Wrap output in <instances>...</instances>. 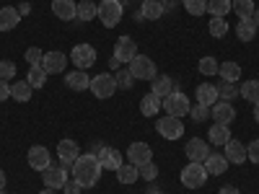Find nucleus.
<instances>
[{
    "label": "nucleus",
    "mask_w": 259,
    "mask_h": 194,
    "mask_svg": "<svg viewBox=\"0 0 259 194\" xmlns=\"http://www.w3.org/2000/svg\"><path fill=\"white\" fill-rule=\"evenodd\" d=\"M101 163H99V158L94 156V153H85V156H80L75 163H73V179L85 189V186H96L99 184V179H101Z\"/></svg>",
    "instance_id": "obj_1"
},
{
    "label": "nucleus",
    "mask_w": 259,
    "mask_h": 194,
    "mask_svg": "<svg viewBox=\"0 0 259 194\" xmlns=\"http://www.w3.org/2000/svg\"><path fill=\"white\" fill-rule=\"evenodd\" d=\"M161 109L168 114V117H187L189 109H192V104H189V96L182 93V91H174V93H168L163 101H161Z\"/></svg>",
    "instance_id": "obj_2"
},
{
    "label": "nucleus",
    "mask_w": 259,
    "mask_h": 194,
    "mask_svg": "<svg viewBox=\"0 0 259 194\" xmlns=\"http://www.w3.org/2000/svg\"><path fill=\"white\" fill-rule=\"evenodd\" d=\"M122 11H124V6L119 3V0H101L99 11H96V18L106 29H112V26H117L122 21Z\"/></svg>",
    "instance_id": "obj_3"
},
{
    "label": "nucleus",
    "mask_w": 259,
    "mask_h": 194,
    "mask_svg": "<svg viewBox=\"0 0 259 194\" xmlns=\"http://www.w3.org/2000/svg\"><path fill=\"white\" fill-rule=\"evenodd\" d=\"M130 73H133L135 80H153L158 70H156V62L150 60V57L138 55V57L130 60Z\"/></svg>",
    "instance_id": "obj_4"
},
{
    "label": "nucleus",
    "mask_w": 259,
    "mask_h": 194,
    "mask_svg": "<svg viewBox=\"0 0 259 194\" xmlns=\"http://www.w3.org/2000/svg\"><path fill=\"white\" fill-rule=\"evenodd\" d=\"M117 91V78L109 73H101L96 78H91V93L96 99H112Z\"/></svg>",
    "instance_id": "obj_5"
},
{
    "label": "nucleus",
    "mask_w": 259,
    "mask_h": 194,
    "mask_svg": "<svg viewBox=\"0 0 259 194\" xmlns=\"http://www.w3.org/2000/svg\"><path fill=\"white\" fill-rule=\"evenodd\" d=\"M205 181H207V171H205L202 163H189V166H184V171H182V184H184L187 189H200Z\"/></svg>",
    "instance_id": "obj_6"
},
{
    "label": "nucleus",
    "mask_w": 259,
    "mask_h": 194,
    "mask_svg": "<svg viewBox=\"0 0 259 194\" xmlns=\"http://www.w3.org/2000/svg\"><path fill=\"white\" fill-rule=\"evenodd\" d=\"M156 129H158V135L161 137H166V140H179L182 135H184V124H182V119L179 117H163V119H158L156 122Z\"/></svg>",
    "instance_id": "obj_7"
},
{
    "label": "nucleus",
    "mask_w": 259,
    "mask_h": 194,
    "mask_svg": "<svg viewBox=\"0 0 259 194\" xmlns=\"http://www.w3.org/2000/svg\"><path fill=\"white\" fill-rule=\"evenodd\" d=\"M70 60H73V65L78 70H89L96 62V50L91 44H75L73 52H70Z\"/></svg>",
    "instance_id": "obj_8"
},
{
    "label": "nucleus",
    "mask_w": 259,
    "mask_h": 194,
    "mask_svg": "<svg viewBox=\"0 0 259 194\" xmlns=\"http://www.w3.org/2000/svg\"><path fill=\"white\" fill-rule=\"evenodd\" d=\"M127 161L140 168L143 163L153 161V150H150L148 142H133V145H130V150H127Z\"/></svg>",
    "instance_id": "obj_9"
},
{
    "label": "nucleus",
    "mask_w": 259,
    "mask_h": 194,
    "mask_svg": "<svg viewBox=\"0 0 259 194\" xmlns=\"http://www.w3.org/2000/svg\"><path fill=\"white\" fill-rule=\"evenodd\" d=\"M96 158H99V163H101V168H104V171H117V168L124 163L119 150H117V148H106V145L96 153Z\"/></svg>",
    "instance_id": "obj_10"
},
{
    "label": "nucleus",
    "mask_w": 259,
    "mask_h": 194,
    "mask_svg": "<svg viewBox=\"0 0 259 194\" xmlns=\"http://www.w3.org/2000/svg\"><path fill=\"white\" fill-rule=\"evenodd\" d=\"M45 174V186L47 189H62L65 186V181H68V171H65V166H50V168H45L41 171Z\"/></svg>",
    "instance_id": "obj_11"
},
{
    "label": "nucleus",
    "mask_w": 259,
    "mask_h": 194,
    "mask_svg": "<svg viewBox=\"0 0 259 194\" xmlns=\"http://www.w3.org/2000/svg\"><path fill=\"white\" fill-rule=\"evenodd\" d=\"M57 156L62 161V166H73L80 158V148L75 140H60L57 142Z\"/></svg>",
    "instance_id": "obj_12"
},
{
    "label": "nucleus",
    "mask_w": 259,
    "mask_h": 194,
    "mask_svg": "<svg viewBox=\"0 0 259 194\" xmlns=\"http://www.w3.org/2000/svg\"><path fill=\"white\" fill-rule=\"evenodd\" d=\"M187 158H189V163H202L207 156H210V145L205 142V140H200V137H192L189 142H187Z\"/></svg>",
    "instance_id": "obj_13"
},
{
    "label": "nucleus",
    "mask_w": 259,
    "mask_h": 194,
    "mask_svg": "<svg viewBox=\"0 0 259 194\" xmlns=\"http://www.w3.org/2000/svg\"><path fill=\"white\" fill-rule=\"evenodd\" d=\"M29 166H31L34 171H45V168H50V166H52L50 150H47L45 145H34V148L29 150Z\"/></svg>",
    "instance_id": "obj_14"
},
{
    "label": "nucleus",
    "mask_w": 259,
    "mask_h": 194,
    "mask_svg": "<svg viewBox=\"0 0 259 194\" xmlns=\"http://www.w3.org/2000/svg\"><path fill=\"white\" fill-rule=\"evenodd\" d=\"M210 117L215 119V124H231L236 119V109L228 101H218L210 106Z\"/></svg>",
    "instance_id": "obj_15"
},
{
    "label": "nucleus",
    "mask_w": 259,
    "mask_h": 194,
    "mask_svg": "<svg viewBox=\"0 0 259 194\" xmlns=\"http://www.w3.org/2000/svg\"><path fill=\"white\" fill-rule=\"evenodd\" d=\"M114 57L119 62H130L133 57H138V44L130 36H119L117 44H114Z\"/></svg>",
    "instance_id": "obj_16"
},
{
    "label": "nucleus",
    "mask_w": 259,
    "mask_h": 194,
    "mask_svg": "<svg viewBox=\"0 0 259 194\" xmlns=\"http://www.w3.org/2000/svg\"><path fill=\"white\" fill-rule=\"evenodd\" d=\"M41 68L50 73H62L65 70V65H68V55H62V52H45V57H41Z\"/></svg>",
    "instance_id": "obj_17"
},
{
    "label": "nucleus",
    "mask_w": 259,
    "mask_h": 194,
    "mask_svg": "<svg viewBox=\"0 0 259 194\" xmlns=\"http://www.w3.org/2000/svg\"><path fill=\"white\" fill-rule=\"evenodd\" d=\"M194 99H197V104H202V106H210L212 104H218V85H212V83H200L197 85V93H194Z\"/></svg>",
    "instance_id": "obj_18"
},
{
    "label": "nucleus",
    "mask_w": 259,
    "mask_h": 194,
    "mask_svg": "<svg viewBox=\"0 0 259 194\" xmlns=\"http://www.w3.org/2000/svg\"><path fill=\"white\" fill-rule=\"evenodd\" d=\"M202 166L207 171V176H221V174H226V168H228V158L223 153H212V156H207L202 161Z\"/></svg>",
    "instance_id": "obj_19"
},
{
    "label": "nucleus",
    "mask_w": 259,
    "mask_h": 194,
    "mask_svg": "<svg viewBox=\"0 0 259 194\" xmlns=\"http://www.w3.org/2000/svg\"><path fill=\"white\" fill-rule=\"evenodd\" d=\"M75 11H78V3H73V0H52V13L60 21H73Z\"/></svg>",
    "instance_id": "obj_20"
},
{
    "label": "nucleus",
    "mask_w": 259,
    "mask_h": 194,
    "mask_svg": "<svg viewBox=\"0 0 259 194\" xmlns=\"http://www.w3.org/2000/svg\"><path fill=\"white\" fill-rule=\"evenodd\" d=\"M150 83H153V88H150V91H153L158 99H166L168 93L177 91V83H174V78H171V75H161V78L156 75Z\"/></svg>",
    "instance_id": "obj_21"
},
{
    "label": "nucleus",
    "mask_w": 259,
    "mask_h": 194,
    "mask_svg": "<svg viewBox=\"0 0 259 194\" xmlns=\"http://www.w3.org/2000/svg\"><path fill=\"white\" fill-rule=\"evenodd\" d=\"M18 21H21L18 8H13V6L0 8V31H11V29H16V26H18Z\"/></svg>",
    "instance_id": "obj_22"
},
{
    "label": "nucleus",
    "mask_w": 259,
    "mask_h": 194,
    "mask_svg": "<svg viewBox=\"0 0 259 194\" xmlns=\"http://www.w3.org/2000/svg\"><path fill=\"white\" fill-rule=\"evenodd\" d=\"M161 101H163V99H158L153 91L145 93V96L140 99V114H143V117H156V114L161 112Z\"/></svg>",
    "instance_id": "obj_23"
},
{
    "label": "nucleus",
    "mask_w": 259,
    "mask_h": 194,
    "mask_svg": "<svg viewBox=\"0 0 259 194\" xmlns=\"http://www.w3.org/2000/svg\"><path fill=\"white\" fill-rule=\"evenodd\" d=\"M226 158H228V163H236V166H239V163H244L246 161V148L239 142V140H228L226 142V153H223Z\"/></svg>",
    "instance_id": "obj_24"
},
{
    "label": "nucleus",
    "mask_w": 259,
    "mask_h": 194,
    "mask_svg": "<svg viewBox=\"0 0 259 194\" xmlns=\"http://www.w3.org/2000/svg\"><path fill=\"white\" fill-rule=\"evenodd\" d=\"M65 83H68V88H73V91H85V88H91V78H89V73H85V70L68 73Z\"/></svg>",
    "instance_id": "obj_25"
},
{
    "label": "nucleus",
    "mask_w": 259,
    "mask_h": 194,
    "mask_svg": "<svg viewBox=\"0 0 259 194\" xmlns=\"http://www.w3.org/2000/svg\"><path fill=\"white\" fill-rule=\"evenodd\" d=\"M117 179H119V184H135V181L140 179V171H138V166H133L130 161H124V163L117 168Z\"/></svg>",
    "instance_id": "obj_26"
},
{
    "label": "nucleus",
    "mask_w": 259,
    "mask_h": 194,
    "mask_svg": "<svg viewBox=\"0 0 259 194\" xmlns=\"http://www.w3.org/2000/svg\"><path fill=\"white\" fill-rule=\"evenodd\" d=\"M163 6H161V0H143V8H140V16L148 18V21H158L163 16Z\"/></svg>",
    "instance_id": "obj_27"
},
{
    "label": "nucleus",
    "mask_w": 259,
    "mask_h": 194,
    "mask_svg": "<svg viewBox=\"0 0 259 194\" xmlns=\"http://www.w3.org/2000/svg\"><path fill=\"white\" fill-rule=\"evenodd\" d=\"M231 8L236 11V16H239L241 21H249L254 18V0H231Z\"/></svg>",
    "instance_id": "obj_28"
},
{
    "label": "nucleus",
    "mask_w": 259,
    "mask_h": 194,
    "mask_svg": "<svg viewBox=\"0 0 259 194\" xmlns=\"http://www.w3.org/2000/svg\"><path fill=\"white\" fill-rule=\"evenodd\" d=\"M31 85H29V80H16L13 85H11V96L16 99V101H21V104H26L29 99H31Z\"/></svg>",
    "instance_id": "obj_29"
},
{
    "label": "nucleus",
    "mask_w": 259,
    "mask_h": 194,
    "mask_svg": "<svg viewBox=\"0 0 259 194\" xmlns=\"http://www.w3.org/2000/svg\"><path fill=\"white\" fill-rule=\"evenodd\" d=\"M207 137L212 140V145H226L231 140V132H228V124H212Z\"/></svg>",
    "instance_id": "obj_30"
},
{
    "label": "nucleus",
    "mask_w": 259,
    "mask_h": 194,
    "mask_svg": "<svg viewBox=\"0 0 259 194\" xmlns=\"http://www.w3.org/2000/svg\"><path fill=\"white\" fill-rule=\"evenodd\" d=\"M218 75H221L226 83H236V80L241 78V68H239L236 62H223L221 68H218Z\"/></svg>",
    "instance_id": "obj_31"
},
{
    "label": "nucleus",
    "mask_w": 259,
    "mask_h": 194,
    "mask_svg": "<svg viewBox=\"0 0 259 194\" xmlns=\"http://www.w3.org/2000/svg\"><path fill=\"white\" fill-rule=\"evenodd\" d=\"M236 36H239L241 41H251L256 36V24L249 18V21H239L236 24Z\"/></svg>",
    "instance_id": "obj_32"
},
{
    "label": "nucleus",
    "mask_w": 259,
    "mask_h": 194,
    "mask_svg": "<svg viewBox=\"0 0 259 194\" xmlns=\"http://www.w3.org/2000/svg\"><path fill=\"white\" fill-rule=\"evenodd\" d=\"M29 85L31 88H41V85L47 83V70L41 68V65H34V68H29V75H26Z\"/></svg>",
    "instance_id": "obj_33"
},
{
    "label": "nucleus",
    "mask_w": 259,
    "mask_h": 194,
    "mask_svg": "<svg viewBox=\"0 0 259 194\" xmlns=\"http://www.w3.org/2000/svg\"><path fill=\"white\" fill-rule=\"evenodd\" d=\"M96 11H99L96 3H91V0H80L78 11H75V18H80V21H94V18H96Z\"/></svg>",
    "instance_id": "obj_34"
},
{
    "label": "nucleus",
    "mask_w": 259,
    "mask_h": 194,
    "mask_svg": "<svg viewBox=\"0 0 259 194\" xmlns=\"http://www.w3.org/2000/svg\"><path fill=\"white\" fill-rule=\"evenodd\" d=\"M207 13L226 18L231 13V0H207Z\"/></svg>",
    "instance_id": "obj_35"
},
{
    "label": "nucleus",
    "mask_w": 259,
    "mask_h": 194,
    "mask_svg": "<svg viewBox=\"0 0 259 194\" xmlns=\"http://www.w3.org/2000/svg\"><path fill=\"white\" fill-rule=\"evenodd\" d=\"M239 91H241V99L256 104V101H259V80H246V83H241Z\"/></svg>",
    "instance_id": "obj_36"
},
{
    "label": "nucleus",
    "mask_w": 259,
    "mask_h": 194,
    "mask_svg": "<svg viewBox=\"0 0 259 194\" xmlns=\"http://www.w3.org/2000/svg\"><path fill=\"white\" fill-rule=\"evenodd\" d=\"M207 29H210V34H212L215 39H221V36H226V34H228V21H226V18H221V16H212Z\"/></svg>",
    "instance_id": "obj_37"
},
{
    "label": "nucleus",
    "mask_w": 259,
    "mask_h": 194,
    "mask_svg": "<svg viewBox=\"0 0 259 194\" xmlns=\"http://www.w3.org/2000/svg\"><path fill=\"white\" fill-rule=\"evenodd\" d=\"M182 3H184L187 13H192V16H202V13H207V0H182Z\"/></svg>",
    "instance_id": "obj_38"
},
{
    "label": "nucleus",
    "mask_w": 259,
    "mask_h": 194,
    "mask_svg": "<svg viewBox=\"0 0 259 194\" xmlns=\"http://www.w3.org/2000/svg\"><path fill=\"white\" fill-rule=\"evenodd\" d=\"M197 68H200L202 75H218V68H221V65H218V60H215V57H202Z\"/></svg>",
    "instance_id": "obj_39"
},
{
    "label": "nucleus",
    "mask_w": 259,
    "mask_h": 194,
    "mask_svg": "<svg viewBox=\"0 0 259 194\" xmlns=\"http://www.w3.org/2000/svg\"><path fill=\"white\" fill-rule=\"evenodd\" d=\"M218 96H221V101H228V99H236V96H241V91L236 88V83H221L218 85Z\"/></svg>",
    "instance_id": "obj_40"
},
{
    "label": "nucleus",
    "mask_w": 259,
    "mask_h": 194,
    "mask_svg": "<svg viewBox=\"0 0 259 194\" xmlns=\"http://www.w3.org/2000/svg\"><path fill=\"white\" fill-rule=\"evenodd\" d=\"M138 171H140V179H145V181H156V176H158V166H156L153 161L143 163Z\"/></svg>",
    "instance_id": "obj_41"
},
{
    "label": "nucleus",
    "mask_w": 259,
    "mask_h": 194,
    "mask_svg": "<svg viewBox=\"0 0 259 194\" xmlns=\"http://www.w3.org/2000/svg\"><path fill=\"white\" fill-rule=\"evenodd\" d=\"M114 78H117V88H124V91L133 88V80L135 78H133V73H130V70H119Z\"/></svg>",
    "instance_id": "obj_42"
},
{
    "label": "nucleus",
    "mask_w": 259,
    "mask_h": 194,
    "mask_svg": "<svg viewBox=\"0 0 259 194\" xmlns=\"http://www.w3.org/2000/svg\"><path fill=\"white\" fill-rule=\"evenodd\" d=\"M189 114H192L194 122H205V119H210V109H207V106H202V104H194L192 109H189Z\"/></svg>",
    "instance_id": "obj_43"
},
{
    "label": "nucleus",
    "mask_w": 259,
    "mask_h": 194,
    "mask_svg": "<svg viewBox=\"0 0 259 194\" xmlns=\"http://www.w3.org/2000/svg\"><path fill=\"white\" fill-rule=\"evenodd\" d=\"M0 78H3V80L16 78V65H13V62H8V60L0 62Z\"/></svg>",
    "instance_id": "obj_44"
},
{
    "label": "nucleus",
    "mask_w": 259,
    "mask_h": 194,
    "mask_svg": "<svg viewBox=\"0 0 259 194\" xmlns=\"http://www.w3.org/2000/svg\"><path fill=\"white\" fill-rule=\"evenodd\" d=\"M41 57H45V52H41L39 47H29V50H26V62L31 65V68L41 62Z\"/></svg>",
    "instance_id": "obj_45"
},
{
    "label": "nucleus",
    "mask_w": 259,
    "mask_h": 194,
    "mask_svg": "<svg viewBox=\"0 0 259 194\" xmlns=\"http://www.w3.org/2000/svg\"><path fill=\"white\" fill-rule=\"evenodd\" d=\"M246 158H249V161H254V163L259 166V137H256V140L246 148Z\"/></svg>",
    "instance_id": "obj_46"
},
{
    "label": "nucleus",
    "mask_w": 259,
    "mask_h": 194,
    "mask_svg": "<svg viewBox=\"0 0 259 194\" xmlns=\"http://www.w3.org/2000/svg\"><path fill=\"white\" fill-rule=\"evenodd\" d=\"M62 189H65V194H80V189H83V186H80V184H78L75 179H68V181H65V186H62Z\"/></svg>",
    "instance_id": "obj_47"
},
{
    "label": "nucleus",
    "mask_w": 259,
    "mask_h": 194,
    "mask_svg": "<svg viewBox=\"0 0 259 194\" xmlns=\"http://www.w3.org/2000/svg\"><path fill=\"white\" fill-rule=\"evenodd\" d=\"M8 96H11V85H8V80L0 78V101H6Z\"/></svg>",
    "instance_id": "obj_48"
},
{
    "label": "nucleus",
    "mask_w": 259,
    "mask_h": 194,
    "mask_svg": "<svg viewBox=\"0 0 259 194\" xmlns=\"http://www.w3.org/2000/svg\"><path fill=\"white\" fill-rule=\"evenodd\" d=\"M161 6H163V11H174L179 6V0H161Z\"/></svg>",
    "instance_id": "obj_49"
},
{
    "label": "nucleus",
    "mask_w": 259,
    "mask_h": 194,
    "mask_svg": "<svg viewBox=\"0 0 259 194\" xmlns=\"http://www.w3.org/2000/svg\"><path fill=\"white\" fill-rule=\"evenodd\" d=\"M218 194H241V191L236 189V186H231V184H226V186H223V189H221Z\"/></svg>",
    "instance_id": "obj_50"
},
{
    "label": "nucleus",
    "mask_w": 259,
    "mask_h": 194,
    "mask_svg": "<svg viewBox=\"0 0 259 194\" xmlns=\"http://www.w3.org/2000/svg\"><path fill=\"white\" fill-rule=\"evenodd\" d=\"M3 189H6V171L0 168V191H3Z\"/></svg>",
    "instance_id": "obj_51"
},
{
    "label": "nucleus",
    "mask_w": 259,
    "mask_h": 194,
    "mask_svg": "<svg viewBox=\"0 0 259 194\" xmlns=\"http://www.w3.org/2000/svg\"><path fill=\"white\" fill-rule=\"evenodd\" d=\"M119 65H122V62H119L117 57H112V60H109V68H112V70H117V68H119Z\"/></svg>",
    "instance_id": "obj_52"
},
{
    "label": "nucleus",
    "mask_w": 259,
    "mask_h": 194,
    "mask_svg": "<svg viewBox=\"0 0 259 194\" xmlns=\"http://www.w3.org/2000/svg\"><path fill=\"white\" fill-rule=\"evenodd\" d=\"M18 13H21V16H26V13H29V6H26V3H24V6H18Z\"/></svg>",
    "instance_id": "obj_53"
},
{
    "label": "nucleus",
    "mask_w": 259,
    "mask_h": 194,
    "mask_svg": "<svg viewBox=\"0 0 259 194\" xmlns=\"http://www.w3.org/2000/svg\"><path fill=\"white\" fill-rule=\"evenodd\" d=\"M251 21H254V24H256V29H259V8L254 11V18H251Z\"/></svg>",
    "instance_id": "obj_54"
},
{
    "label": "nucleus",
    "mask_w": 259,
    "mask_h": 194,
    "mask_svg": "<svg viewBox=\"0 0 259 194\" xmlns=\"http://www.w3.org/2000/svg\"><path fill=\"white\" fill-rule=\"evenodd\" d=\"M254 119H256V122H259V101H256V104H254Z\"/></svg>",
    "instance_id": "obj_55"
},
{
    "label": "nucleus",
    "mask_w": 259,
    "mask_h": 194,
    "mask_svg": "<svg viewBox=\"0 0 259 194\" xmlns=\"http://www.w3.org/2000/svg\"><path fill=\"white\" fill-rule=\"evenodd\" d=\"M39 194H55V189H47V186H45V189H41Z\"/></svg>",
    "instance_id": "obj_56"
},
{
    "label": "nucleus",
    "mask_w": 259,
    "mask_h": 194,
    "mask_svg": "<svg viewBox=\"0 0 259 194\" xmlns=\"http://www.w3.org/2000/svg\"><path fill=\"white\" fill-rule=\"evenodd\" d=\"M148 194H163V191H158V189H150Z\"/></svg>",
    "instance_id": "obj_57"
},
{
    "label": "nucleus",
    "mask_w": 259,
    "mask_h": 194,
    "mask_svg": "<svg viewBox=\"0 0 259 194\" xmlns=\"http://www.w3.org/2000/svg\"><path fill=\"white\" fill-rule=\"evenodd\" d=\"M0 194H3V191H0Z\"/></svg>",
    "instance_id": "obj_58"
}]
</instances>
